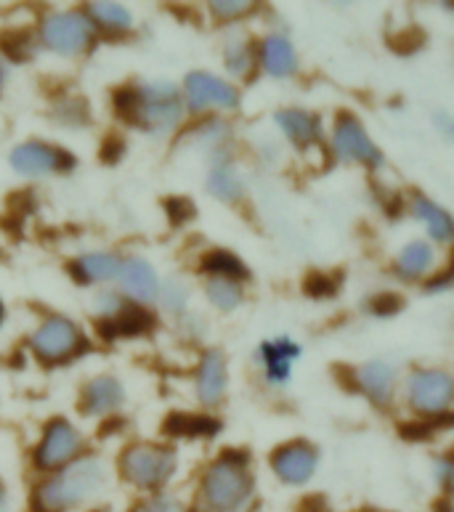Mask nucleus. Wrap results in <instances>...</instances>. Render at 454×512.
<instances>
[{"label": "nucleus", "instance_id": "f257e3e1", "mask_svg": "<svg viewBox=\"0 0 454 512\" xmlns=\"http://www.w3.org/2000/svg\"><path fill=\"white\" fill-rule=\"evenodd\" d=\"M104 486V467L99 459L85 457L77 459L75 465L67 467L64 473L38 486L32 497L35 512H64L80 505Z\"/></svg>", "mask_w": 454, "mask_h": 512}, {"label": "nucleus", "instance_id": "f03ea898", "mask_svg": "<svg viewBox=\"0 0 454 512\" xmlns=\"http://www.w3.org/2000/svg\"><path fill=\"white\" fill-rule=\"evenodd\" d=\"M253 494V475L247 473V454H226L210 467L202 481V505L208 512L242 510Z\"/></svg>", "mask_w": 454, "mask_h": 512}, {"label": "nucleus", "instance_id": "7ed1b4c3", "mask_svg": "<svg viewBox=\"0 0 454 512\" xmlns=\"http://www.w3.org/2000/svg\"><path fill=\"white\" fill-rule=\"evenodd\" d=\"M120 470L125 481L136 483L141 489H157L176 470V454L160 446H131L120 459Z\"/></svg>", "mask_w": 454, "mask_h": 512}, {"label": "nucleus", "instance_id": "20e7f679", "mask_svg": "<svg viewBox=\"0 0 454 512\" xmlns=\"http://www.w3.org/2000/svg\"><path fill=\"white\" fill-rule=\"evenodd\" d=\"M181 117V99L170 83H152L147 88H136V109L131 123L149 130H168Z\"/></svg>", "mask_w": 454, "mask_h": 512}, {"label": "nucleus", "instance_id": "39448f33", "mask_svg": "<svg viewBox=\"0 0 454 512\" xmlns=\"http://www.w3.org/2000/svg\"><path fill=\"white\" fill-rule=\"evenodd\" d=\"M93 22L83 14H54L43 22V40L59 54H83L91 46Z\"/></svg>", "mask_w": 454, "mask_h": 512}, {"label": "nucleus", "instance_id": "423d86ee", "mask_svg": "<svg viewBox=\"0 0 454 512\" xmlns=\"http://www.w3.org/2000/svg\"><path fill=\"white\" fill-rule=\"evenodd\" d=\"M80 345L85 343L75 324L67 319H59V316L48 319L46 324L32 335V351H35V356H38L40 361H46V364L67 361Z\"/></svg>", "mask_w": 454, "mask_h": 512}, {"label": "nucleus", "instance_id": "0eeeda50", "mask_svg": "<svg viewBox=\"0 0 454 512\" xmlns=\"http://www.w3.org/2000/svg\"><path fill=\"white\" fill-rule=\"evenodd\" d=\"M452 377L444 372H417L409 380V401L417 412L423 414H444L452 401Z\"/></svg>", "mask_w": 454, "mask_h": 512}, {"label": "nucleus", "instance_id": "6e6552de", "mask_svg": "<svg viewBox=\"0 0 454 512\" xmlns=\"http://www.w3.org/2000/svg\"><path fill=\"white\" fill-rule=\"evenodd\" d=\"M11 165L24 176H40V173H51V170L67 173V170L75 168V157L62 152V149H54V146L32 141V144L16 146L14 154H11Z\"/></svg>", "mask_w": 454, "mask_h": 512}, {"label": "nucleus", "instance_id": "1a4fd4ad", "mask_svg": "<svg viewBox=\"0 0 454 512\" xmlns=\"http://www.w3.org/2000/svg\"><path fill=\"white\" fill-rule=\"evenodd\" d=\"M335 152L348 162H367V165H380V149L364 133L362 123L351 115H340L335 123Z\"/></svg>", "mask_w": 454, "mask_h": 512}, {"label": "nucleus", "instance_id": "9d476101", "mask_svg": "<svg viewBox=\"0 0 454 512\" xmlns=\"http://www.w3.org/2000/svg\"><path fill=\"white\" fill-rule=\"evenodd\" d=\"M80 449V436L77 430L72 428L70 422L54 420L46 428V436L40 441V446L35 449V465L43 467V470H54V467H62L64 462H70L72 457Z\"/></svg>", "mask_w": 454, "mask_h": 512}, {"label": "nucleus", "instance_id": "9b49d317", "mask_svg": "<svg viewBox=\"0 0 454 512\" xmlns=\"http://www.w3.org/2000/svg\"><path fill=\"white\" fill-rule=\"evenodd\" d=\"M186 101L192 112H202L205 107H237L239 96L224 80L208 72H192L186 77Z\"/></svg>", "mask_w": 454, "mask_h": 512}, {"label": "nucleus", "instance_id": "f8f14e48", "mask_svg": "<svg viewBox=\"0 0 454 512\" xmlns=\"http://www.w3.org/2000/svg\"><path fill=\"white\" fill-rule=\"evenodd\" d=\"M271 465H274V473L282 481L306 483L316 470V451L314 446L295 441V444H287L282 449H277V454L271 457Z\"/></svg>", "mask_w": 454, "mask_h": 512}, {"label": "nucleus", "instance_id": "ddd939ff", "mask_svg": "<svg viewBox=\"0 0 454 512\" xmlns=\"http://www.w3.org/2000/svg\"><path fill=\"white\" fill-rule=\"evenodd\" d=\"M120 284H123V290L131 295L133 300H152L157 295V276H154L152 266H149L147 260L131 258L120 263Z\"/></svg>", "mask_w": 454, "mask_h": 512}, {"label": "nucleus", "instance_id": "4468645a", "mask_svg": "<svg viewBox=\"0 0 454 512\" xmlns=\"http://www.w3.org/2000/svg\"><path fill=\"white\" fill-rule=\"evenodd\" d=\"M154 327V316L149 314L147 308L141 306H120L112 319L101 321L99 332L104 337H115V335H144Z\"/></svg>", "mask_w": 454, "mask_h": 512}, {"label": "nucleus", "instance_id": "2eb2a0df", "mask_svg": "<svg viewBox=\"0 0 454 512\" xmlns=\"http://www.w3.org/2000/svg\"><path fill=\"white\" fill-rule=\"evenodd\" d=\"M226 390V367L224 356L218 351L205 353V359L200 364V375H197V393L205 404H216L221 401Z\"/></svg>", "mask_w": 454, "mask_h": 512}, {"label": "nucleus", "instance_id": "dca6fc26", "mask_svg": "<svg viewBox=\"0 0 454 512\" xmlns=\"http://www.w3.org/2000/svg\"><path fill=\"white\" fill-rule=\"evenodd\" d=\"M123 404V388L115 377H96L93 383L85 385L83 390V412H112Z\"/></svg>", "mask_w": 454, "mask_h": 512}, {"label": "nucleus", "instance_id": "f3484780", "mask_svg": "<svg viewBox=\"0 0 454 512\" xmlns=\"http://www.w3.org/2000/svg\"><path fill=\"white\" fill-rule=\"evenodd\" d=\"M261 56H263V67H266V72L274 77L293 75L295 67H298L293 46H290L285 38H279V35H271V38L263 40Z\"/></svg>", "mask_w": 454, "mask_h": 512}, {"label": "nucleus", "instance_id": "a211bd4d", "mask_svg": "<svg viewBox=\"0 0 454 512\" xmlns=\"http://www.w3.org/2000/svg\"><path fill=\"white\" fill-rule=\"evenodd\" d=\"M162 430L168 433V436H216L218 430H221V422L213 420V417H205V414H178L173 412L165 420Z\"/></svg>", "mask_w": 454, "mask_h": 512}, {"label": "nucleus", "instance_id": "6ab92c4d", "mask_svg": "<svg viewBox=\"0 0 454 512\" xmlns=\"http://www.w3.org/2000/svg\"><path fill=\"white\" fill-rule=\"evenodd\" d=\"M277 123L285 128V133L293 138L298 146H311L314 141H319V120L301 109H287V112H279Z\"/></svg>", "mask_w": 454, "mask_h": 512}, {"label": "nucleus", "instance_id": "aec40b11", "mask_svg": "<svg viewBox=\"0 0 454 512\" xmlns=\"http://www.w3.org/2000/svg\"><path fill=\"white\" fill-rule=\"evenodd\" d=\"M117 271H120V260L107 253L83 255L70 266V274H75L80 284L96 282V279H112V276H117Z\"/></svg>", "mask_w": 454, "mask_h": 512}, {"label": "nucleus", "instance_id": "412c9836", "mask_svg": "<svg viewBox=\"0 0 454 512\" xmlns=\"http://www.w3.org/2000/svg\"><path fill=\"white\" fill-rule=\"evenodd\" d=\"M359 388H364V393L378 401V404H385V398L391 396L393 390V369L388 364H380V361H372L367 367H362L359 372Z\"/></svg>", "mask_w": 454, "mask_h": 512}, {"label": "nucleus", "instance_id": "4be33fe9", "mask_svg": "<svg viewBox=\"0 0 454 512\" xmlns=\"http://www.w3.org/2000/svg\"><path fill=\"white\" fill-rule=\"evenodd\" d=\"M298 348L287 340H279V343H263L261 356L266 361V372L274 383H282L290 375V361L298 359Z\"/></svg>", "mask_w": 454, "mask_h": 512}, {"label": "nucleus", "instance_id": "5701e85b", "mask_svg": "<svg viewBox=\"0 0 454 512\" xmlns=\"http://www.w3.org/2000/svg\"><path fill=\"white\" fill-rule=\"evenodd\" d=\"M415 210L417 215L423 218L425 226H428V231L433 234V239H439V242H447V239H452V218H449L441 207H436L433 202H428V199L417 197L415 199Z\"/></svg>", "mask_w": 454, "mask_h": 512}, {"label": "nucleus", "instance_id": "b1692460", "mask_svg": "<svg viewBox=\"0 0 454 512\" xmlns=\"http://www.w3.org/2000/svg\"><path fill=\"white\" fill-rule=\"evenodd\" d=\"M91 19L109 32L131 30V14L120 3H91Z\"/></svg>", "mask_w": 454, "mask_h": 512}, {"label": "nucleus", "instance_id": "393cba45", "mask_svg": "<svg viewBox=\"0 0 454 512\" xmlns=\"http://www.w3.org/2000/svg\"><path fill=\"white\" fill-rule=\"evenodd\" d=\"M433 260V253L431 247L425 245V242H412L409 247H404V253L399 255V263H396V268H399L401 276H420L425 271V268L431 266Z\"/></svg>", "mask_w": 454, "mask_h": 512}, {"label": "nucleus", "instance_id": "a878e982", "mask_svg": "<svg viewBox=\"0 0 454 512\" xmlns=\"http://www.w3.org/2000/svg\"><path fill=\"white\" fill-rule=\"evenodd\" d=\"M202 268L210 271V274L221 276V279H245L247 276V268L242 266V260L234 258L231 253H221V250L205 255Z\"/></svg>", "mask_w": 454, "mask_h": 512}, {"label": "nucleus", "instance_id": "bb28decb", "mask_svg": "<svg viewBox=\"0 0 454 512\" xmlns=\"http://www.w3.org/2000/svg\"><path fill=\"white\" fill-rule=\"evenodd\" d=\"M208 298L213 300V306L231 311L242 303V287H239L234 279H221V276H213L208 284Z\"/></svg>", "mask_w": 454, "mask_h": 512}, {"label": "nucleus", "instance_id": "cd10ccee", "mask_svg": "<svg viewBox=\"0 0 454 512\" xmlns=\"http://www.w3.org/2000/svg\"><path fill=\"white\" fill-rule=\"evenodd\" d=\"M208 189L213 197L226 199V202H234V199L242 197V181H239L229 168H216L213 176L208 181Z\"/></svg>", "mask_w": 454, "mask_h": 512}, {"label": "nucleus", "instance_id": "c85d7f7f", "mask_svg": "<svg viewBox=\"0 0 454 512\" xmlns=\"http://www.w3.org/2000/svg\"><path fill=\"white\" fill-rule=\"evenodd\" d=\"M0 48L8 59L27 62L32 56V35L27 30H8L0 35Z\"/></svg>", "mask_w": 454, "mask_h": 512}, {"label": "nucleus", "instance_id": "c756f323", "mask_svg": "<svg viewBox=\"0 0 454 512\" xmlns=\"http://www.w3.org/2000/svg\"><path fill=\"white\" fill-rule=\"evenodd\" d=\"M303 290H306L311 298H332V295L338 292V282L327 274H311L306 276Z\"/></svg>", "mask_w": 454, "mask_h": 512}, {"label": "nucleus", "instance_id": "7c9ffc66", "mask_svg": "<svg viewBox=\"0 0 454 512\" xmlns=\"http://www.w3.org/2000/svg\"><path fill=\"white\" fill-rule=\"evenodd\" d=\"M449 414H441V420L433 422H415V425H401V436L412 438V441H423V438H431L439 425H449Z\"/></svg>", "mask_w": 454, "mask_h": 512}, {"label": "nucleus", "instance_id": "2f4dec72", "mask_svg": "<svg viewBox=\"0 0 454 512\" xmlns=\"http://www.w3.org/2000/svg\"><path fill=\"white\" fill-rule=\"evenodd\" d=\"M165 210H168L170 223H176V226L192 221L194 213H197L192 205V199H186V197H170L168 202H165Z\"/></svg>", "mask_w": 454, "mask_h": 512}, {"label": "nucleus", "instance_id": "473e14b6", "mask_svg": "<svg viewBox=\"0 0 454 512\" xmlns=\"http://www.w3.org/2000/svg\"><path fill=\"white\" fill-rule=\"evenodd\" d=\"M213 8V14L218 19H234V16H245L253 11V3H247V0H218V3H210Z\"/></svg>", "mask_w": 454, "mask_h": 512}, {"label": "nucleus", "instance_id": "72a5a7b5", "mask_svg": "<svg viewBox=\"0 0 454 512\" xmlns=\"http://www.w3.org/2000/svg\"><path fill=\"white\" fill-rule=\"evenodd\" d=\"M423 40V30H420V27H412V30L401 32V35L391 38V46L396 48V51H401V54H407V51H417V48L423 46Z\"/></svg>", "mask_w": 454, "mask_h": 512}, {"label": "nucleus", "instance_id": "f704fd0d", "mask_svg": "<svg viewBox=\"0 0 454 512\" xmlns=\"http://www.w3.org/2000/svg\"><path fill=\"white\" fill-rule=\"evenodd\" d=\"M401 306H404V300L399 298V295H378V298L372 300L370 308H372V314H378V316H391L396 314V311H401Z\"/></svg>", "mask_w": 454, "mask_h": 512}, {"label": "nucleus", "instance_id": "c9c22d12", "mask_svg": "<svg viewBox=\"0 0 454 512\" xmlns=\"http://www.w3.org/2000/svg\"><path fill=\"white\" fill-rule=\"evenodd\" d=\"M226 64H229L234 75H242L250 67V51L242 46H229V51H226Z\"/></svg>", "mask_w": 454, "mask_h": 512}, {"label": "nucleus", "instance_id": "e433bc0d", "mask_svg": "<svg viewBox=\"0 0 454 512\" xmlns=\"http://www.w3.org/2000/svg\"><path fill=\"white\" fill-rule=\"evenodd\" d=\"M133 512H184V510H181V505H178L176 499L152 497V499H147V502H141V505L136 507Z\"/></svg>", "mask_w": 454, "mask_h": 512}, {"label": "nucleus", "instance_id": "4c0bfd02", "mask_svg": "<svg viewBox=\"0 0 454 512\" xmlns=\"http://www.w3.org/2000/svg\"><path fill=\"white\" fill-rule=\"evenodd\" d=\"M125 152V141L120 136H109L101 146V160L104 162H117Z\"/></svg>", "mask_w": 454, "mask_h": 512}, {"label": "nucleus", "instance_id": "58836bf2", "mask_svg": "<svg viewBox=\"0 0 454 512\" xmlns=\"http://www.w3.org/2000/svg\"><path fill=\"white\" fill-rule=\"evenodd\" d=\"M184 300H186L184 287H178L176 282L168 284V295H165V303H168L170 308H184Z\"/></svg>", "mask_w": 454, "mask_h": 512}, {"label": "nucleus", "instance_id": "ea45409f", "mask_svg": "<svg viewBox=\"0 0 454 512\" xmlns=\"http://www.w3.org/2000/svg\"><path fill=\"white\" fill-rule=\"evenodd\" d=\"M449 473H452V462L444 459V462H439V467H436V475H439L444 486H449Z\"/></svg>", "mask_w": 454, "mask_h": 512}, {"label": "nucleus", "instance_id": "a19ab883", "mask_svg": "<svg viewBox=\"0 0 454 512\" xmlns=\"http://www.w3.org/2000/svg\"><path fill=\"white\" fill-rule=\"evenodd\" d=\"M449 279H452V274H449V271H444V274L436 276V279L428 284V290H444V287H449Z\"/></svg>", "mask_w": 454, "mask_h": 512}, {"label": "nucleus", "instance_id": "79ce46f5", "mask_svg": "<svg viewBox=\"0 0 454 512\" xmlns=\"http://www.w3.org/2000/svg\"><path fill=\"white\" fill-rule=\"evenodd\" d=\"M117 428H123V420L107 422V425H104V428H101V436H109V433H117Z\"/></svg>", "mask_w": 454, "mask_h": 512}, {"label": "nucleus", "instance_id": "37998d69", "mask_svg": "<svg viewBox=\"0 0 454 512\" xmlns=\"http://www.w3.org/2000/svg\"><path fill=\"white\" fill-rule=\"evenodd\" d=\"M439 512H449V505H447V502H441V505H439Z\"/></svg>", "mask_w": 454, "mask_h": 512}, {"label": "nucleus", "instance_id": "c03bdc74", "mask_svg": "<svg viewBox=\"0 0 454 512\" xmlns=\"http://www.w3.org/2000/svg\"><path fill=\"white\" fill-rule=\"evenodd\" d=\"M0 507H3V489H0Z\"/></svg>", "mask_w": 454, "mask_h": 512}, {"label": "nucleus", "instance_id": "a18cd8bd", "mask_svg": "<svg viewBox=\"0 0 454 512\" xmlns=\"http://www.w3.org/2000/svg\"><path fill=\"white\" fill-rule=\"evenodd\" d=\"M0 314H3V311H0Z\"/></svg>", "mask_w": 454, "mask_h": 512}]
</instances>
